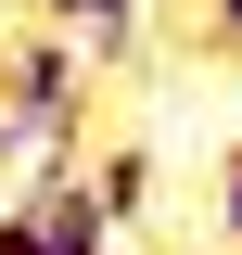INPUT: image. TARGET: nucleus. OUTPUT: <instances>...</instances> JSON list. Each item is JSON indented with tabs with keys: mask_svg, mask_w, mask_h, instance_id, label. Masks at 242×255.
<instances>
[{
	"mask_svg": "<svg viewBox=\"0 0 242 255\" xmlns=\"http://www.w3.org/2000/svg\"><path fill=\"white\" fill-rule=\"evenodd\" d=\"M77 77H90V51H77L64 26H38V13L0 38V102H13V115H64L77 128Z\"/></svg>",
	"mask_w": 242,
	"mask_h": 255,
	"instance_id": "nucleus-1",
	"label": "nucleus"
},
{
	"mask_svg": "<svg viewBox=\"0 0 242 255\" xmlns=\"http://www.w3.org/2000/svg\"><path fill=\"white\" fill-rule=\"evenodd\" d=\"M26 13L64 26L77 51H140V13H153V0H26Z\"/></svg>",
	"mask_w": 242,
	"mask_h": 255,
	"instance_id": "nucleus-3",
	"label": "nucleus"
},
{
	"mask_svg": "<svg viewBox=\"0 0 242 255\" xmlns=\"http://www.w3.org/2000/svg\"><path fill=\"white\" fill-rule=\"evenodd\" d=\"M26 230H38V255H115V217H102L77 179H38L26 191Z\"/></svg>",
	"mask_w": 242,
	"mask_h": 255,
	"instance_id": "nucleus-2",
	"label": "nucleus"
},
{
	"mask_svg": "<svg viewBox=\"0 0 242 255\" xmlns=\"http://www.w3.org/2000/svg\"><path fill=\"white\" fill-rule=\"evenodd\" d=\"M217 38H242V0H217Z\"/></svg>",
	"mask_w": 242,
	"mask_h": 255,
	"instance_id": "nucleus-6",
	"label": "nucleus"
},
{
	"mask_svg": "<svg viewBox=\"0 0 242 255\" xmlns=\"http://www.w3.org/2000/svg\"><path fill=\"white\" fill-rule=\"evenodd\" d=\"M77 191H90V204H102V217H140V204H153V153H140V140H102V153H90V179H77Z\"/></svg>",
	"mask_w": 242,
	"mask_h": 255,
	"instance_id": "nucleus-4",
	"label": "nucleus"
},
{
	"mask_svg": "<svg viewBox=\"0 0 242 255\" xmlns=\"http://www.w3.org/2000/svg\"><path fill=\"white\" fill-rule=\"evenodd\" d=\"M217 230H230V255H242V140H230V166H217Z\"/></svg>",
	"mask_w": 242,
	"mask_h": 255,
	"instance_id": "nucleus-5",
	"label": "nucleus"
}]
</instances>
